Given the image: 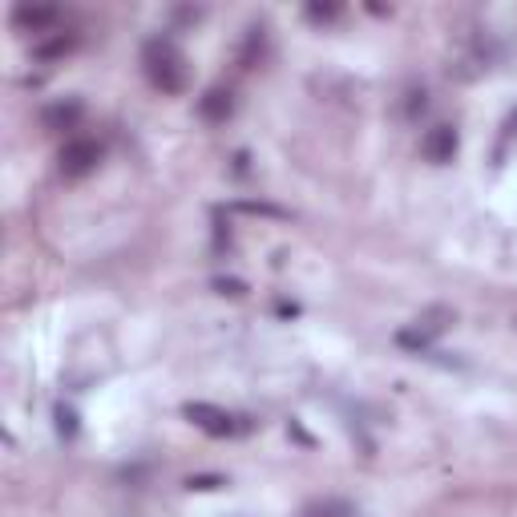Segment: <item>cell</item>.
<instances>
[{"mask_svg": "<svg viewBox=\"0 0 517 517\" xmlns=\"http://www.w3.org/2000/svg\"><path fill=\"white\" fill-rule=\"evenodd\" d=\"M186 485H190V489H219V485H227V481H223V477H190Z\"/></svg>", "mask_w": 517, "mask_h": 517, "instance_id": "obj_16", "label": "cell"}, {"mask_svg": "<svg viewBox=\"0 0 517 517\" xmlns=\"http://www.w3.org/2000/svg\"><path fill=\"white\" fill-rule=\"evenodd\" d=\"M235 211H243V215H267V219H283V211H279V206H271V202H235Z\"/></svg>", "mask_w": 517, "mask_h": 517, "instance_id": "obj_13", "label": "cell"}, {"mask_svg": "<svg viewBox=\"0 0 517 517\" xmlns=\"http://www.w3.org/2000/svg\"><path fill=\"white\" fill-rule=\"evenodd\" d=\"M299 517H356V505L344 497H324V501H307Z\"/></svg>", "mask_w": 517, "mask_h": 517, "instance_id": "obj_10", "label": "cell"}, {"mask_svg": "<svg viewBox=\"0 0 517 517\" xmlns=\"http://www.w3.org/2000/svg\"><path fill=\"white\" fill-rule=\"evenodd\" d=\"M85 118V101L81 97H61L53 106L41 110V126L53 130V134H65V130H77Z\"/></svg>", "mask_w": 517, "mask_h": 517, "instance_id": "obj_5", "label": "cell"}, {"mask_svg": "<svg viewBox=\"0 0 517 517\" xmlns=\"http://www.w3.org/2000/svg\"><path fill=\"white\" fill-rule=\"evenodd\" d=\"M182 417L190 425H198L206 437H239L247 429L243 417H235V412H227V408H215V404H202V400L182 404Z\"/></svg>", "mask_w": 517, "mask_h": 517, "instance_id": "obj_2", "label": "cell"}, {"mask_svg": "<svg viewBox=\"0 0 517 517\" xmlns=\"http://www.w3.org/2000/svg\"><path fill=\"white\" fill-rule=\"evenodd\" d=\"M57 429H61V437H73V433H77V417H73V408H57Z\"/></svg>", "mask_w": 517, "mask_h": 517, "instance_id": "obj_14", "label": "cell"}, {"mask_svg": "<svg viewBox=\"0 0 517 517\" xmlns=\"http://www.w3.org/2000/svg\"><path fill=\"white\" fill-rule=\"evenodd\" d=\"M77 49V33H49V37H41L37 45H33V53L41 57V61H61V57H69Z\"/></svg>", "mask_w": 517, "mask_h": 517, "instance_id": "obj_9", "label": "cell"}, {"mask_svg": "<svg viewBox=\"0 0 517 517\" xmlns=\"http://www.w3.org/2000/svg\"><path fill=\"white\" fill-rule=\"evenodd\" d=\"M449 324H453L449 307H429L425 316H417V324L404 328V332L396 336V344H400V348H412V352H425V348H433V340H437Z\"/></svg>", "mask_w": 517, "mask_h": 517, "instance_id": "obj_3", "label": "cell"}, {"mask_svg": "<svg viewBox=\"0 0 517 517\" xmlns=\"http://www.w3.org/2000/svg\"><path fill=\"white\" fill-rule=\"evenodd\" d=\"M513 134H517V114H513V118L505 122V138H513Z\"/></svg>", "mask_w": 517, "mask_h": 517, "instance_id": "obj_17", "label": "cell"}, {"mask_svg": "<svg viewBox=\"0 0 517 517\" xmlns=\"http://www.w3.org/2000/svg\"><path fill=\"white\" fill-rule=\"evenodd\" d=\"M97 162H101V142H93V138H69L57 154V170L65 178H85L97 170Z\"/></svg>", "mask_w": 517, "mask_h": 517, "instance_id": "obj_4", "label": "cell"}, {"mask_svg": "<svg viewBox=\"0 0 517 517\" xmlns=\"http://www.w3.org/2000/svg\"><path fill=\"white\" fill-rule=\"evenodd\" d=\"M215 291H219V295H235V299H239V295H247V283H239V279H215Z\"/></svg>", "mask_w": 517, "mask_h": 517, "instance_id": "obj_15", "label": "cell"}, {"mask_svg": "<svg viewBox=\"0 0 517 517\" xmlns=\"http://www.w3.org/2000/svg\"><path fill=\"white\" fill-rule=\"evenodd\" d=\"M457 150H461V138H457V130H453V126H433V130L421 138V154H425L433 166L453 162V158H457Z\"/></svg>", "mask_w": 517, "mask_h": 517, "instance_id": "obj_7", "label": "cell"}, {"mask_svg": "<svg viewBox=\"0 0 517 517\" xmlns=\"http://www.w3.org/2000/svg\"><path fill=\"white\" fill-rule=\"evenodd\" d=\"M57 21H61V9H53V5H17V9H13V25H17V33L49 37V33L57 29Z\"/></svg>", "mask_w": 517, "mask_h": 517, "instance_id": "obj_6", "label": "cell"}, {"mask_svg": "<svg viewBox=\"0 0 517 517\" xmlns=\"http://www.w3.org/2000/svg\"><path fill=\"white\" fill-rule=\"evenodd\" d=\"M198 114H202V122H211V126L231 122V114H235V93H231V89H223V85L206 89V93L198 97Z\"/></svg>", "mask_w": 517, "mask_h": 517, "instance_id": "obj_8", "label": "cell"}, {"mask_svg": "<svg viewBox=\"0 0 517 517\" xmlns=\"http://www.w3.org/2000/svg\"><path fill=\"white\" fill-rule=\"evenodd\" d=\"M263 33H267L263 25H251V29H247V41H243V53H239L243 69L259 65V57H263V45H267V37H263Z\"/></svg>", "mask_w": 517, "mask_h": 517, "instance_id": "obj_11", "label": "cell"}, {"mask_svg": "<svg viewBox=\"0 0 517 517\" xmlns=\"http://www.w3.org/2000/svg\"><path fill=\"white\" fill-rule=\"evenodd\" d=\"M303 13H307V21H312V25H332L340 17V5H307Z\"/></svg>", "mask_w": 517, "mask_h": 517, "instance_id": "obj_12", "label": "cell"}, {"mask_svg": "<svg viewBox=\"0 0 517 517\" xmlns=\"http://www.w3.org/2000/svg\"><path fill=\"white\" fill-rule=\"evenodd\" d=\"M142 69H146V81L158 93H182L186 81H190L186 57L170 37H154V41L142 45Z\"/></svg>", "mask_w": 517, "mask_h": 517, "instance_id": "obj_1", "label": "cell"}]
</instances>
